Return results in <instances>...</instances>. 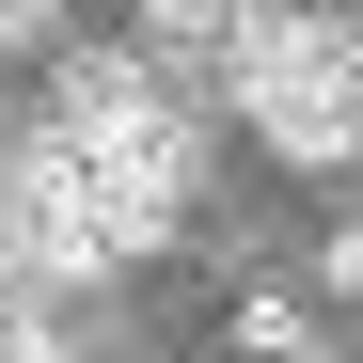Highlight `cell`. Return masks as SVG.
Here are the masks:
<instances>
[{
	"mask_svg": "<svg viewBox=\"0 0 363 363\" xmlns=\"http://www.w3.org/2000/svg\"><path fill=\"white\" fill-rule=\"evenodd\" d=\"M237 347H253V363H300V300H237Z\"/></svg>",
	"mask_w": 363,
	"mask_h": 363,
	"instance_id": "obj_3",
	"label": "cell"
},
{
	"mask_svg": "<svg viewBox=\"0 0 363 363\" xmlns=\"http://www.w3.org/2000/svg\"><path fill=\"white\" fill-rule=\"evenodd\" d=\"M143 16H158L174 48H221V16H237V0H143Z\"/></svg>",
	"mask_w": 363,
	"mask_h": 363,
	"instance_id": "obj_4",
	"label": "cell"
},
{
	"mask_svg": "<svg viewBox=\"0 0 363 363\" xmlns=\"http://www.w3.org/2000/svg\"><path fill=\"white\" fill-rule=\"evenodd\" d=\"M221 95L253 111V127L284 143V158H363V48H347V16H316V0H237L221 16Z\"/></svg>",
	"mask_w": 363,
	"mask_h": 363,
	"instance_id": "obj_1",
	"label": "cell"
},
{
	"mask_svg": "<svg viewBox=\"0 0 363 363\" xmlns=\"http://www.w3.org/2000/svg\"><path fill=\"white\" fill-rule=\"evenodd\" d=\"M143 111H158L143 48H64V64H48V127H64V143H127Z\"/></svg>",
	"mask_w": 363,
	"mask_h": 363,
	"instance_id": "obj_2",
	"label": "cell"
},
{
	"mask_svg": "<svg viewBox=\"0 0 363 363\" xmlns=\"http://www.w3.org/2000/svg\"><path fill=\"white\" fill-rule=\"evenodd\" d=\"M48 16H64V0H0V48H32V32H48Z\"/></svg>",
	"mask_w": 363,
	"mask_h": 363,
	"instance_id": "obj_5",
	"label": "cell"
},
{
	"mask_svg": "<svg viewBox=\"0 0 363 363\" xmlns=\"http://www.w3.org/2000/svg\"><path fill=\"white\" fill-rule=\"evenodd\" d=\"M332 284H363V221H347V237H332Z\"/></svg>",
	"mask_w": 363,
	"mask_h": 363,
	"instance_id": "obj_6",
	"label": "cell"
},
{
	"mask_svg": "<svg viewBox=\"0 0 363 363\" xmlns=\"http://www.w3.org/2000/svg\"><path fill=\"white\" fill-rule=\"evenodd\" d=\"M300 363H316V347H300Z\"/></svg>",
	"mask_w": 363,
	"mask_h": 363,
	"instance_id": "obj_7",
	"label": "cell"
}]
</instances>
